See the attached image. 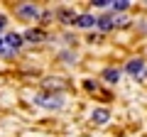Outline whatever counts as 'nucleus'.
<instances>
[{
  "mask_svg": "<svg viewBox=\"0 0 147 137\" xmlns=\"http://www.w3.org/2000/svg\"><path fill=\"white\" fill-rule=\"evenodd\" d=\"M22 42H25L22 34H15V32L7 34V37H3V52H0V54H3V56H12V54L22 47Z\"/></svg>",
  "mask_w": 147,
  "mask_h": 137,
  "instance_id": "f257e3e1",
  "label": "nucleus"
},
{
  "mask_svg": "<svg viewBox=\"0 0 147 137\" xmlns=\"http://www.w3.org/2000/svg\"><path fill=\"white\" fill-rule=\"evenodd\" d=\"M125 71L132 76V79H137V81L147 79V64L142 61V59H132V61H127L125 64Z\"/></svg>",
  "mask_w": 147,
  "mask_h": 137,
  "instance_id": "f03ea898",
  "label": "nucleus"
},
{
  "mask_svg": "<svg viewBox=\"0 0 147 137\" xmlns=\"http://www.w3.org/2000/svg\"><path fill=\"white\" fill-rule=\"evenodd\" d=\"M96 25L100 27V30H113V27H123L125 25V17H120V15H103V17H98L96 20Z\"/></svg>",
  "mask_w": 147,
  "mask_h": 137,
  "instance_id": "7ed1b4c3",
  "label": "nucleus"
},
{
  "mask_svg": "<svg viewBox=\"0 0 147 137\" xmlns=\"http://www.w3.org/2000/svg\"><path fill=\"white\" fill-rule=\"evenodd\" d=\"M34 103H37V105H42V108H61L64 105V98H61V95H44V93H39L34 98Z\"/></svg>",
  "mask_w": 147,
  "mask_h": 137,
  "instance_id": "20e7f679",
  "label": "nucleus"
},
{
  "mask_svg": "<svg viewBox=\"0 0 147 137\" xmlns=\"http://www.w3.org/2000/svg\"><path fill=\"white\" fill-rule=\"evenodd\" d=\"M108 120H110V110L108 108H96V110L91 113V122H93V125H105Z\"/></svg>",
  "mask_w": 147,
  "mask_h": 137,
  "instance_id": "39448f33",
  "label": "nucleus"
},
{
  "mask_svg": "<svg viewBox=\"0 0 147 137\" xmlns=\"http://www.w3.org/2000/svg\"><path fill=\"white\" fill-rule=\"evenodd\" d=\"M17 15L27 17V20H37V17H39V10H37L34 5H30V3H22V5L17 7Z\"/></svg>",
  "mask_w": 147,
  "mask_h": 137,
  "instance_id": "423d86ee",
  "label": "nucleus"
},
{
  "mask_svg": "<svg viewBox=\"0 0 147 137\" xmlns=\"http://www.w3.org/2000/svg\"><path fill=\"white\" fill-rule=\"evenodd\" d=\"M71 25H74V27H84V30H86V27H93V25H96V17H93V15H76Z\"/></svg>",
  "mask_w": 147,
  "mask_h": 137,
  "instance_id": "0eeeda50",
  "label": "nucleus"
},
{
  "mask_svg": "<svg viewBox=\"0 0 147 137\" xmlns=\"http://www.w3.org/2000/svg\"><path fill=\"white\" fill-rule=\"evenodd\" d=\"M22 39H25V42H44V39H47V34H44L42 30H27L25 34H22Z\"/></svg>",
  "mask_w": 147,
  "mask_h": 137,
  "instance_id": "6e6552de",
  "label": "nucleus"
},
{
  "mask_svg": "<svg viewBox=\"0 0 147 137\" xmlns=\"http://www.w3.org/2000/svg\"><path fill=\"white\" fill-rule=\"evenodd\" d=\"M103 81H108V83H118V79H120V71L118 68H103Z\"/></svg>",
  "mask_w": 147,
  "mask_h": 137,
  "instance_id": "1a4fd4ad",
  "label": "nucleus"
},
{
  "mask_svg": "<svg viewBox=\"0 0 147 137\" xmlns=\"http://www.w3.org/2000/svg\"><path fill=\"white\" fill-rule=\"evenodd\" d=\"M127 5H130L127 0H113V3H110V7H113L115 12H123V10H127Z\"/></svg>",
  "mask_w": 147,
  "mask_h": 137,
  "instance_id": "9d476101",
  "label": "nucleus"
},
{
  "mask_svg": "<svg viewBox=\"0 0 147 137\" xmlns=\"http://www.w3.org/2000/svg\"><path fill=\"white\" fill-rule=\"evenodd\" d=\"M59 17H61V20H71V22H74V17H76V15H74L71 10H61V12H59Z\"/></svg>",
  "mask_w": 147,
  "mask_h": 137,
  "instance_id": "9b49d317",
  "label": "nucleus"
},
{
  "mask_svg": "<svg viewBox=\"0 0 147 137\" xmlns=\"http://www.w3.org/2000/svg\"><path fill=\"white\" fill-rule=\"evenodd\" d=\"M5 22H7V20H5V15H0V32H3V27H5Z\"/></svg>",
  "mask_w": 147,
  "mask_h": 137,
  "instance_id": "f8f14e48",
  "label": "nucleus"
},
{
  "mask_svg": "<svg viewBox=\"0 0 147 137\" xmlns=\"http://www.w3.org/2000/svg\"><path fill=\"white\" fill-rule=\"evenodd\" d=\"M0 52H3V37H0Z\"/></svg>",
  "mask_w": 147,
  "mask_h": 137,
  "instance_id": "ddd939ff",
  "label": "nucleus"
}]
</instances>
